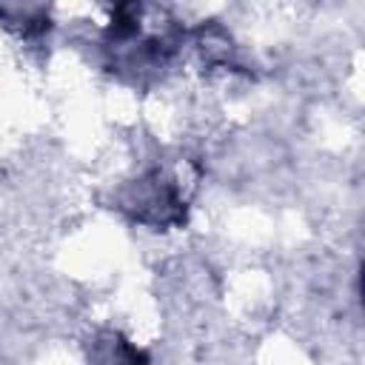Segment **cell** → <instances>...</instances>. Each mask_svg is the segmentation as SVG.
Masks as SVG:
<instances>
[{"mask_svg": "<svg viewBox=\"0 0 365 365\" xmlns=\"http://www.w3.org/2000/svg\"><path fill=\"white\" fill-rule=\"evenodd\" d=\"M123 208L137 222H145L154 228H168V225L182 222L185 200H182L180 185L171 177H165L163 171H151L125 188Z\"/></svg>", "mask_w": 365, "mask_h": 365, "instance_id": "obj_1", "label": "cell"}, {"mask_svg": "<svg viewBox=\"0 0 365 365\" xmlns=\"http://www.w3.org/2000/svg\"><path fill=\"white\" fill-rule=\"evenodd\" d=\"M88 365H148V356L120 331H100L88 342Z\"/></svg>", "mask_w": 365, "mask_h": 365, "instance_id": "obj_2", "label": "cell"}]
</instances>
